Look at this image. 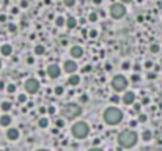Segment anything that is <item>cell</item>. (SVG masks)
Returning <instances> with one entry per match:
<instances>
[{
  "label": "cell",
  "mask_w": 162,
  "mask_h": 151,
  "mask_svg": "<svg viewBox=\"0 0 162 151\" xmlns=\"http://www.w3.org/2000/svg\"><path fill=\"white\" fill-rule=\"evenodd\" d=\"M47 124H49L47 118H40V120H38V126H40V128H47Z\"/></svg>",
  "instance_id": "ac0fdd59"
},
{
  "label": "cell",
  "mask_w": 162,
  "mask_h": 151,
  "mask_svg": "<svg viewBox=\"0 0 162 151\" xmlns=\"http://www.w3.org/2000/svg\"><path fill=\"white\" fill-rule=\"evenodd\" d=\"M110 102H113V104H118V102H121V99H120L118 94H113V96H110Z\"/></svg>",
  "instance_id": "ffe728a7"
},
{
  "label": "cell",
  "mask_w": 162,
  "mask_h": 151,
  "mask_svg": "<svg viewBox=\"0 0 162 151\" xmlns=\"http://www.w3.org/2000/svg\"><path fill=\"white\" fill-rule=\"evenodd\" d=\"M10 32H16V25H10Z\"/></svg>",
  "instance_id": "8d00e7d4"
},
{
  "label": "cell",
  "mask_w": 162,
  "mask_h": 151,
  "mask_svg": "<svg viewBox=\"0 0 162 151\" xmlns=\"http://www.w3.org/2000/svg\"><path fill=\"white\" fill-rule=\"evenodd\" d=\"M93 2H95L96 5H99V3H101V2H102V0H93Z\"/></svg>",
  "instance_id": "7bdbcfd3"
},
{
  "label": "cell",
  "mask_w": 162,
  "mask_h": 151,
  "mask_svg": "<svg viewBox=\"0 0 162 151\" xmlns=\"http://www.w3.org/2000/svg\"><path fill=\"white\" fill-rule=\"evenodd\" d=\"M90 36H91V38H95V36H96V32H95V30H91V32H90Z\"/></svg>",
  "instance_id": "d590c367"
},
{
  "label": "cell",
  "mask_w": 162,
  "mask_h": 151,
  "mask_svg": "<svg viewBox=\"0 0 162 151\" xmlns=\"http://www.w3.org/2000/svg\"><path fill=\"white\" fill-rule=\"evenodd\" d=\"M123 2H131V0H123Z\"/></svg>",
  "instance_id": "ee69618b"
},
{
  "label": "cell",
  "mask_w": 162,
  "mask_h": 151,
  "mask_svg": "<svg viewBox=\"0 0 162 151\" xmlns=\"http://www.w3.org/2000/svg\"><path fill=\"white\" fill-rule=\"evenodd\" d=\"M63 69L66 71L68 74H72V73H76V71H77V63H76V61H72V60H68V61H65Z\"/></svg>",
  "instance_id": "9c48e42d"
},
{
  "label": "cell",
  "mask_w": 162,
  "mask_h": 151,
  "mask_svg": "<svg viewBox=\"0 0 162 151\" xmlns=\"http://www.w3.org/2000/svg\"><path fill=\"white\" fill-rule=\"evenodd\" d=\"M10 109H11V102H8V101L2 102V110H10Z\"/></svg>",
  "instance_id": "44dd1931"
},
{
  "label": "cell",
  "mask_w": 162,
  "mask_h": 151,
  "mask_svg": "<svg viewBox=\"0 0 162 151\" xmlns=\"http://www.w3.org/2000/svg\"><path fill=\"white\" fill-rule=\"evenodd\" d=\"M80 113H82V109H80V106H77V104H66L61 109V115H63V118H66V120H74V118H77Z\"/></svg>",
  "instance_id": "3957f363"
},
{
  "label": "cell",
  "mask_w": 162,
  "mask_h": 151,
  "mask_svg": "<svg viewBox=\"0 0 162 151\" xmlns=\"http://www.w3.org/2000/svg\"><path fill=\"white\" fill-rule=\"evenodd\" d=\"M44 50H46V49H44L43 44H38V46H35V54H36V55H43Z\"/></svg>",
  "instance_id": "9a60e30c"
},
{
  "label": "cell",
  "mask_w": 162,
  "mask_h": 151,
  "mask_svg": "<svg viewBox=\"0 0 162 151\" xmlns=\"http://www.w3.org/2000/svg\"><path fill=\"white\" fill-rule=\"evenodd\" d=\"M19 102H25V94H20L19 96Z\"/></svg>",
  "instance_id": "1f68e13d"
},
{
  "label": "cell",
  "mask_w": 162,
  "mask_h": 151,
  "mask_svg": "<svg viewBox=\"0 0 162 151\" xmlns=\"http://www.w3.org/2000/svg\"><path fill=\"white\" fill-rule=\"evenodd\" d=\"M68 82H69V85H77L79 82H80V77H79V76H71Z\"/></svg>",
  "instance_id": "2e32d148"
},
{
  "label": "cell",
  "mask_w": 162,
  "mask_h": 151,
  "mask_svg": "<svg viewBox=\"0 0 162 151\" xmlns=\"http://www.w3.org/2000/svg\"><path fill=\"white\" fill-rule=\"evenodd\" d=\"M46 73H47V76L51 79H57L58 76H60V68H58L55 63H52V65L47 66V71H46Z\"/></svg>",
  "instance_id": "ba28073f"
},
{
  "label": "cell",
  "mask_w": 162,
  "mask_h": 151,
  "mask_svg": "<svg viewBox=\"0 0 162 151\" xmlns=\"http://www.w3.org/2000/svg\"><path fill=\"white\" fill-rule=\"evenodd\" d=\"M0 68H2V60H0Z\"/></svg>",
  "instance_id": "f6af8a7d"
},
{
  "label": "cell",
  "mask_w": 162,
  "mask_h": 151,
  "mask_svg": "<svg viewBox=\"0 0 162 151\" xmlns=\"http://www.w3.org/2000/svg\"><path fill=\"white\" fill-rule=\"evenodd\" d=\"M24 87H25V91H27L28 94H35L40 90V82H38L36 79H28V80H25Z\"/></svg>",
  "instance_id": "52a82bcc"
},
{
  "label": "cell",
  "mask_w": 162,
  "mask_h": 151,
  "mask_svg": "<svg viewBox=\"0 0 162 151\" xmlns=\"http://www.w3.org/2000/svg\"><path fill=\"white\" fill-rule=\"evenodd\" d=\"M20 7H22V8H27V7H28V2H27V0H22V2H20Z\"/></svg>",
  "instance_id": "4dcf8cb0"
},
{
  "label": "cell",
  "mask_w": 162,
  "mask_h": 151,
  "mask_svg": "<svg viewBox=\"0 0 162 151\" xmlns=\"http://www.w3.org/2000/svg\"><path fill=\"white\" fill-rule=\"evenodd\" d=\"M55 24H57L58 27H63V24H65V19H63V17H57V20H55Z\"/></svg>",
  "instance_id": "cb8c5ba5"
},
{
  "label": "cell",
  "mask_w": 162,
  "mask_h": 151,
  "mask_svg": "<svg viewBox=\"0 0 162 151\" xmlns=\"http://www.w3.org/2000/svg\"><path fill=\"white\" fill-rule=\"evenodd\" d=\"M104 120L109 124H118L123 120V112L117 107H109L104 110Z\"/></svg>",
  "instance_id": "7a4b0ae2"
},
{
  "label": "cell",
  "mask_w": 162,
  "mask_h": 151,
  "mask_svg": "<svg viewBox=\"0 0 162 151\" xmlns=\"http://www.w3.org/2000/svg\"><path fill=\"white\" fill-rule=\"evenodd\" d=\"M47 110H49V113H55V107H54V106H51Z\"/></svg>",
  "instance_id": "d6a6232c"
},
{
  "label": "cell",
  "mask_w": 162,
  "mask_h": 151,
  "mask_svg": "<svg viewBox=\"0 0 162 151\" xmlns=\"http://www.w3.org/2000/svg\"><path fill=\"white\" fill-rule=\"evenodd\" d=\"M142 138H143V140H145V142H149V140H151V138H153V134H151V131H145V132H143V134H142Z\"/></svg>",
  "instance_id": "d6986e66"
},
{
  "label": "cell",
  "mask_w": 162,
  "mask_h": 151,
  "mask_svg": "<svg viewBox=\"0 0 162 151\" xmlns=\"http://www.w3.org/2000/svg\"><path fill=\"white\" fill-rule=\"evenodd\" d=\"M0 124H2V126H10L11 124V117L10 115H2V117H0Z\"/></svg>",
  "instance_id": "5bb4252c"
},
{
  "label": "cell",
  "mask_w": 162,
  "mask_h": 151,
  "mask_svg": "<svg viewBox=\"0 0 162 151\" xmlns=\"http://www.w3.org/2000/svg\"><path fill=\"white\" fill-rule=\"evenodd\" d=\"M14 90H16V87H14L13 84H10V85L7 87V91H8V93H14Z\"/></svg>",
  "instance_id": "d4e9b609"
},
{
  "label": "cell",
  "mask_w": 162,
  "mask_h": 151,
  "mask_svg": "<svg viewBox=\"0 0 162 151\" xmlns=\"http://www.w3.org/2000/svg\"><path fill=\"white\" fill-rule=\"evenodd\" d=\"M90 20H91V22L98 20V14H96V13H90Z\"/></svg>",
  "instance_id": "4316f807"
},
{
  "label": "cell",
  "mask_w": 162,
  "mask_h": 151,
  "mask_svg": "<svg viewBox=\"0 0 162 151\" xmlns=\"http://www.w3.org/2000/svg\"><path fill=\"white\" fill-rule=\"evenodd\" d=\"M137 134L131 129H126V131H121L118 135V143L121 145L123 148H132L135 143H137Z\"/></svg>",
  "instance_id": "6da1fadb"
},
{
  "label": "cell",
  "mask_w": 162,
  "mask_h": 151,
  "mask_svg": "<svg viewBox=\"0 0 162 151\" xmlns=\"http://www.w3.org/2000/svg\"><path fill=\"white\" fill-rule=\"evenodd\" d=\"M121 68L123 69H129V68H131V63H129V61H124V63L121 65Z\"/></svg>",
  "instance_id": "83f0119b"
},
{
  "label": "cell",
  "mask_w": 162,
  "mask_h": 151,
  "mask_svg": "<svg viewBox=\"0 0 162 151\" xmlns=\"http://www.w3.org/2000/svg\"><path fill=\"white\" fill-rule=\"evenodd\" d=\"M124 13H126V8H124V5H121V3H113L110 7V16L113 17V19H121V17L124 16Z\"/></svg>",
  "instance_id": "8992f818"
},
{
  "label": "cell",
  "mask_w": 162,
  "mask_h": 151,
  "mask_svg": "<svg viewBox=\"0 0 162 151\" xmlns=\"http://www.w3.org/2000/svg\"><path fill=\"white\" fill-rule=\"evenodd\" d=\"M88 151H102V150H101V148H90Z\"/></svg>",
  "instance_id": "74e56055"
},
{
  "label": "cell",
  "mask_w": 162,
  "mask_h": 151,
  "mask_svg": "<svg viewBox=\"0 0 162 151\" xmlns=\"http://www.w3.org/2000/svg\"><path fill=\"white\" fill-rule=\"evenodd\" d=\"M138 121H142V123H145V121H146V115H140V117H138Z\"/></svg>",
  "instance_id": "f546056e"
},
{
  "label": "cell",
  "mask_w": 162,
  "mask_h": 151,
  "mask_svg": "<svg viewBox=\"0 0 162 151\" xmlns=\"http://www.w3.org/2000/svg\"><path fill=\"white\" fill-rule=\"evenodd\" d=\"M57 126H58V128H63V120H58L57 121Z\"/></svg>",
  "instance_id": "836d02e7"
},
{
  "label": "cell",
  "mask_w": 162,
  "mask_h": 151,
  "mask_svg": "<svg viewBox=\"0 0 162 151\" xmlns=\"http://www.w3.org/2000/svg\"><path fill=\"white\" fill-rule=\"evenodd\" d=\"M11 50H13V47H11L10 44H3V46L0 47V52H2V55H11Z\"/></svg>",
  "instance_id": "4fadbf2b"
},
{
  "label": "cell",
  "mask_w": 162,
  "mask_h": 151,
  "mask_svg": "<svg viewBox=\"0 0 162 151\" xmlns=\"http://www.w3.org/2000/svg\"><path fill=\"white\" fill-rule=\"evenodd\" d=\"M40 151H47V150H40Z\"/></svg>",
  "instance_id": "bcb514c9"
},
{
  "label": "cell",
  "mask_w": 162,
  "mask_h": 151,
  "mask_svg": "<svg viewBox=\"0 0 162 151\" xmlns=\"http://www.w3.org/2000/svg\"><path fill=\"white\" fill-rule=\"evenodd\" d=\"M112 87H113L115 91H124L126 87H128V80H126L124 76H115L113 80H112Z\"/></svg>",
  "instance_id": "5b68a950"
},
{
  "label": "cell",
  "mask_w": 162,
  "mask_h": 151,
  "mask_svg": "<svg viewBox=\"0 0 162 151\" xmlns=\"http://www.w3.org/2000/svg\"><path fill=\"white\" fill-rule=\"evenodd\" d=\"M72 135L76 138H85L90 132V128H88V124L85 121H77V123L72 124Z\"/></svg>",
  "instance_id": "277c9868"
},
{
  "label": "cell",
  "mask_w": 162,
  "mask_h": 151,
  "mask_svg": "<svg viewBox=\"0 0 162 151\" xmlns=\"http://www.w3.org/2000/svg\"><path fill=\"white\" fill-rule=\"evenodd\" d=\"M55 94H57V96H60V94H63V87H60V85H58V87H55Z\"/></svg>",
  "instance_id": "603a6c76"
},
{
  "label": "cell",
  "mask_w": 162,
  "mask_h": 151,
  "mask_svg": "<svg viewBox=\"0 0 162 151\" xmlns=\"http://www.w3.org/2000/svg\"><path fill=\"white\" fill-rule=\"evenodd\" d=\"M7 137L10 138V140H17V138H19V131H17L16 128H10L7 131Z\"/></svg>",
  "instance_id": "7c38bea8"
},
{
  "label": "cell",
  "mask_w": 162,
  "mask_h": 151,
  "mask_svg": "<svg viewBox=\"0 0 162 151\" xmlns=\"http://www.w3.org/2000/svg\"><path fill=\"white\" fill-rule=\"evenodd\" d=\"M3 88H5V84L3 82H0V90H3Z\"/></svg>",
  "instance_id": "b9f144b4"
},
{
  "label": "cell",
  "mask_w": 162,
  "mask_h": 151,
  "mask_svg": "<svg viewBox=\"0 0 162 151\" xmlns=\"http://www.w3.org/2000/svg\"><path fill=\"white\" fill-rule=\"evenodd\" d=\"M74 3H76V0H65V5H66V7H74Z\"/></svg>",
  "instance_id": "484cf974"
},
{
  "label": "cell",
  "mask_w": 162,
  "mask_h": 151,
  "mask_svg": "<svg viewBox=\"0 0 162 151\" xmlns=\"http://www.w3.org/2000/svg\"><path fill=\"white\" fill-rule=\"evenodd\" d=\"M71 55L74 58H80L82 55H84V49H82L80 46H72L71 47Z\"/></svg>",
  "instance_id": "8fae6325"
},
{
  "label": "cell",
  "mask_w": 162,
  "mask_h": 151,
  "mask_svg": "<svg viewBox=\"0 0 162 151\" xmlns=\"http://www.w3.org/2000/svg\"><path fill=\"white\" fill-rule=\"evenodd\" d=\"M80 101H82V102H87V101H88V98L84 94V96H80Z\"/></svg>",
  "instance_id": "e575fe53"
},
{
  "label": "cell",
  "mask_w": 162,
  "mask_h": 151,
  "mask_svg": "<svg viewBox=\"0 0 162 151\" xmlns=\"http://www.w3.org/2000/svg\"><path fill=\"white\" fill-rule=\"evenodd\" d=\"M76 19L74 17H68V20H66V25H68V28H74L76 27Z\"/></svg>",
  "instance_id": "e0dca14e"
},
{
  "label": "cell",
  "mask_w": 162,
  "mask_h": 151,
  "mask_svg": "<svg viewBox=\"0 0 162 151\" xmlns=\"http://www.w3.org/2000/svg\"><path fill=\"white\" fill-rule=\"evenodd\" d=\"M134 109L135 110H140V104H134Z\"/></svg>",
  "instance_id": "60d3db41"
},
{
  "label": "cell",
  "mask_w": 162,
  "mask_h": 151,
  "mask_svg": "<svg viewBox=\"0 0 162 151\" xmlns=\"http://www.w3.org/2000/svg\"><path fill=\"white\" fill-rule=\"evenodd\" d=\"M134 101H135V94L132 93V91H126V93L123 94V98H121V102H124L126 106L134 104Z\"/></svg>",
  "instance_id": "30bf717a"
},
{
  "label": "cell",
  "mask_w": 162,
  "mask_h": 151,
  "mask_svg": "<svg viewBox=\"0 0 162 151\" xmlns=\"http://www.w3.org/2000/svg\"><path fill=\"white\" fill-rule=\"evenodd\" d=\"M27 61H28V65H32V63H33V58H32V57H28V58H27Z\"/></svg>",
  "instance_id": "f35d334b"
},
{
  "label": "cell",
  "mask_w": 162,
  "mask_h": 151,
  "mask_svg": "<svg viewBox=\"0 0 162 151\" xmlns=\"http://www.w3.org/2000/svg\"><path fill=\"white\" fill-rule=\"evenodd\" d=\"M149 50H151L153 54H157V52H159V46H157V44H151V47H149Z\"/></svg>",
  "instance_id": "7402d4cb"
},
{
  "label": "cell",
  "mask_w": 162,
  "mask_h": 151,
  "mask_svg": "<svg viewBox=\"0 0 162 151\" xmlns=\"http://www.w3.org/2000/svg\"><path fill=\"white\" fill-rule=\"evenodd\" d=\"M151 65H153L151 61H146V63H145V66H146V68H151Z\"/></svg>",
  "instance_id": "ab89813d"
},
{
  "label": "cell",
  "mask_w": 162,
  "mask_h": 151,
  "mask_svg": "<svg viewBox=\"0 0 162 151\" xmlns=\"http://www.w3.org/2000/svg\"><path fill=\"white\" fill-rule=\"evenodd\" d=\"M140 80V76H138V74H134V76H132V82H138Z\"/></svg>",
  "instance_id": "f1b7e54d"
}]
</instances>
